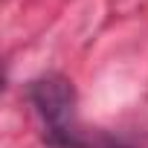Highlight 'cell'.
<instances>
[{"label": "cell", "instance_id": "cell-1", "mask_svg": "<svg viewBox=\"0 0 148 148\" xmlns=\"http://www.w3.org/2000/svg\"><path fill=\"white\" fill-rule=\"evenodd\" d=\"M29 99L35 105V110L41 113V119L49 128V139L52 145H64V148H79V136L73 128V108H76V90L73 82H67L64 76H49L35 79L29 84Z\"/></svg>", "mask_w": 148, "mask_h": 148}]
</instances>
